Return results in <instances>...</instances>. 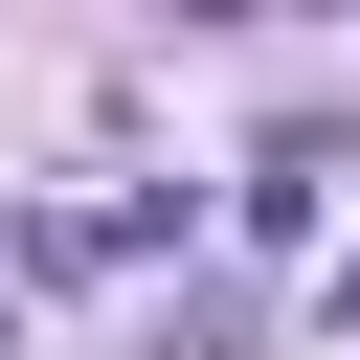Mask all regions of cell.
Returning a JSON list of instances; mask_svg holds the SVG:
<instances>
[{"label": "cell", "instance_id": "obj_2", "mask_svg": "<svg viewBox=\"0 0 360 360\" xmlns=\"http://www.w3.org/2000/svg\"><path fill=\"white\" fill-rule=\"evenodd\" d=\"M338 338H360V270H338Z\"/></svg>", "mask_w": 360, "mask_h": 360}, {"label": "cell", "instance_id": "obj_1", "mask_svg": "<svg viewBox=\"0 0 360 360\" xmlns=\"http://www.w3.org/2000/svg\"><path fill=\"white\" fill-rule=\"evenodd\" d=\"M315 202H338V135H270V158H248V248H292Z\"/></svg>", "mask_w": 360, "mask_h": 360}, {"label": "cell", "instance_id": "obj_3", "mask_svg": "<svg viewBox=\"0 0 360 360\" xmlns=\"http://www.w3.org/2000/svg\"><path fill=\"white\" fill-rule=\"evenodd\" d=\"M0 360H22V315H0Z\"/></svg>", "mask_w": 360, "mask_h": 360}]
</instances>
